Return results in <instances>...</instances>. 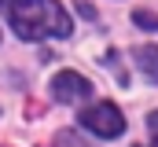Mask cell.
I'll return each instance as SVG.
<instances>
[{"mask_svg":"<svg viewBox=\"0 0 158 147\" xmlns=\"http://www.w3.org/2000/svg\"><path fill=\"white\" fill-rule=\"evenodd\" d=\"M0 11L15 26L22 40H44V37H70V15L59 0H0Z\"/></svg>","mask_w":158,"mask_h":147,"instance_id":"6da1fadb","label":"cell"},{"mask_svg":"<svg viewBox=\"0 0 158 147\" xmlns=\"http://www.w3.org/2000/svg\"><path fill=\"white\" fill-rule=\"evenodd\" d=\"M81 125L88 129V132H96V136H103V140H114L125 132V118H121V110L114 103H107V99H99V103H92V107L81 110Z\"/></svg>","mask_w":158,"mask_h":147,"instance_id":"7a4b0ae2","label":"cell"},{"mask_svg":"<svg viewBox=\"0 0 158 147\" xmlns=\"http://www.w3.org/2000/svg\"><path fill=\"white\" fill-rule=\"evenodd\" d=\"M88 92H92V81H88V77H81L77 70H59V74H55V81H52V96H55L59 103L85 99Z\"/></svg>","mask_w":158,"mask_h":147,"instance_id":"3957f363","label":"cell"},{"mask_svg":"<svg viewBox=\"0 0 158 147\" xmlns=\"http://www.w3.org/2000/svg\"><path fill=\"white\" fill-rule=\"evenodd\" d=\"M132 59H136V66L147 74V81H158V48L155 44H140V48H132Z\"/></svg>","mask_w":158,"mask_h":147,"instance_id":"277c9868","label":"cell"},{"mask_svg":"<svg viewBox=\"0 0 158 147\" xmlns=\"http://www.w3.org/2000/svg\"><path fill=\"white\" fill-rule=\"evenodd\" d=\"M132 22H136V26H143V30H158V15H151V11H136V15H132Z\"/></svg>","mask_w":158,"mask_h":147,"instance_id":"5b68a950","label":"cell"},{"mask_svg":"<svg viewBox=\"0 0 158 147\" xmlns=\"http://www.w3.org/2000/svg\"><path fill=\"white\" fill-rule=\"evenodd\" d=\"M147 129H151V140H155V147H158V110L147 114Z\"/></svg>","mask_w":158,"mask_h":147,"instance_id":"8992f818","label":"cell"}]
</instances>
